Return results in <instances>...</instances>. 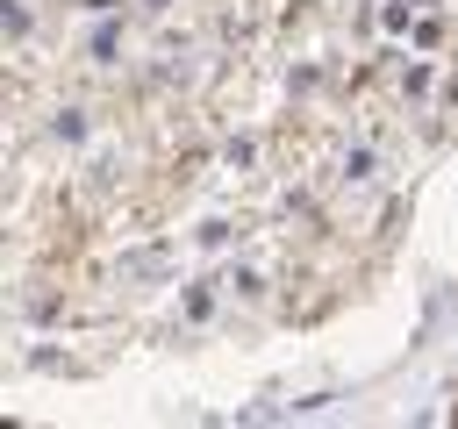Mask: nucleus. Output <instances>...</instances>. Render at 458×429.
<instances>
[]
</instances>
